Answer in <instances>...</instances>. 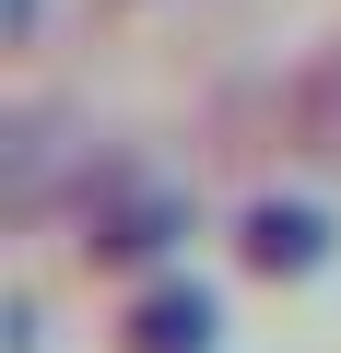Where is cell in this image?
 <instances>
[{
  "label": "cell",
  "mask_w": 341,
  "mask_h": 353,
  "mask_svg": "<svg viewBox=\"0 0 341 353\" xmlns=\"http://www.w3.org/2000/svg\"><path fill=\"white\" fill-rule=\"evenodd\" d=\"M177 236H189V201L177 189H118L83 224V259L118 271V283H153V271H177Z\"/></svg>",
  "instance_id": "6da1fadb"
},
{
  "label": "cell",
  "mask_w": 341,
  "mask_h": 353,
  "mask_svg": "<svg viewBox=\"0 0 341 353\" xmlns=\"http://www.w3.org/2000/svg\"><path fill=\"white\" fill-rule=\"evenodd\" d=\"M212 330H224L212 283H189V271H153V283H130V306H118L106 353H212Z\"/></svg>",
  "instance_id": "7a4b0ae2"
},
{
  "label": "cell",
  "mask_w": 341,
  "mask_h": 353,
  "mask_svg": "<svg viewBox=\"0 0 341 353\" xmlns=\"http://www.w3.org/2000/svg\"><path fill=\"white\" fill-rule=\"evenodd\" d=\"M236 259H247L259 283H306V271L329 259V212H318V201H247V212H236Z\"/></svg>",
  "instance_id": "3957f363"
}]
</instances>
